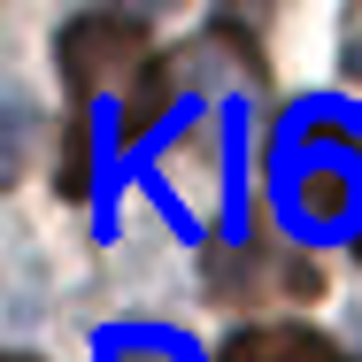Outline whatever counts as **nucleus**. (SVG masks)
<instances>
[{
  "label": "nucleus",
  "instance_id": "f257e3e1",
  "mask_svg": "<svg viewBox=\"0 0 362 362\" xmlns=\"http://www.w3.org/2000/svg\"><path fill=\"white\" fill-rule=\"evenodd\" d=\"M278 216L293 239H339L362 231V154L355 139H332V132H308L286 116V139H278Z\"/></svg>",
  "mask_w": 362,
  "mask_h": 362
},
{
  "label": "nucleus",
  "instance_id": "f03ea898",
  "mask_svg": "<svg viewBox=\"0 0 362 362\" xmlns=\"http://www.w3.org/2000/svg\"><path fill=\"white\" fill-rule=\"evenodd\" d=\"M54 54H62V77H70L77 100H93V93H108V85L132 100L146 77L162 70V62L146 54V31L132 23V16H77Z\"/></svg>",
  "mask_w": 362,
  "mask_h": 362
},
{
  "label": "nucleus",
  "instance_id": "7ed1b4c3",
  "mask_svg": "<svg viewBox=\"0 0 362 362\" xmlns=\"http://www.w3.org/2000/svg\"><path fill=\"white\" fill-rule=\"evenodd\" d=\"M93 362H201V347L162 324H108L93 339Z\"/></svg>",
  "mask_w": 362,
  "mask_h": 362
},
{
  "label": "nucleus",
  "instance_id": "20e7f679",
  "mask_svg": "<svg viewBox=\"0 0 362 362\" xmlns=\"http://www.w3.org/2000/svg\"><path fill=\"white\" fill-rule=\"evenodd\" d=\"M223 362H339V347L286 324V332H239V339L223 347Z\"/></svg>",
  "mask_w": 362,
  "mask_h": 362
},
{
  "label": "nucleus",
  "instance_id": "39448f33",
  "mask_svg": "<svg viewBox=\"0 0 362 362\" xmlns=\"http://www.w3.org/2000/svg\"><path fill=\"white\" fill-rule=\"evenodd\" d=\"M223 231L247 239V108H223Z\"/></svg>",
  "mask_w": 362,
  "mask_h": 362
},
{
  "label": "nucleus",
  "instance_id": "423d86ee",
  "mask_svg": "<svg viewBox=\"0 0 362 362\" xmlns=\"http://www.w3.org/2000/svg\"><path fill=\"white\" fill-rule=\"evenodd\" d=\"M54 177H62V193H93V116H85V108H77L70 116V146H62V170H54Z\"/></svg>",
  "mask_w": 362,
  "mask_h": 362
},
{
  "label": "nucleus",
  "instance_id": "0eeeda50",
  "mask_svg": "<svg viewBox=\"0 0 362 362\" xmlns=\"http://www.w3.org/2000/svg\"><path fill=\"white\" fill-rule=\"evenodd\" d=\"M8 362H31V355H8Z\"/></svg>",
  "mask_w": 362,
  "mask_h": 362
}]
</instances>
